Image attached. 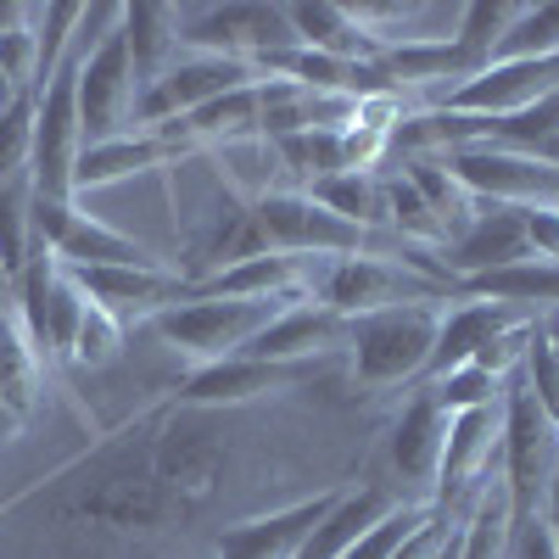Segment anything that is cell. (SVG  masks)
<instances>
[{
	"label": "cell",
	"mask_w": 559,
	"mask_h": 559,
	"mask_svg": "<svg viewBox=\"0 0 559 559\" xmlns=\"http://www.w3.org/2000/svg\"><path fill=\"white\" fill-rule=\"evenodd\" d=\"M28 174L23 179H0V274H23L28 263Z\"/></svg>",
	"instance_id": "cell-31"
},
{
	"label": "cell",
	"mask_w": 559,
	"mask_h": 559,
	"mask_svg": "<svg viewBox=\"0 0 559 559\" xmlns=\"http://www.w3.org/2000/svg\"><path fill=\"white\" fill-rule=\"evenodd\" d=\"M392 492L386 487H342V498H336V509L324 515L319 526H313V537L302 543V554L297 559H342L369 526H381L386 515H392Z\"/></svg>",
	"instance_id": "cell-24"
},
{
	"label": "cell",
	"mask_w": 559,
	"mask_h": 559,
	"mask_svg": "<svg viewBox=\"0 0 559 559\" xmlns=\"http://www.w3.org/2000/svg\"><path fill=\"white\" fill-rule=\"evenodd\" d=\"M559 459V431L554 419L537 408L526 376L503 381V437H498V481L509 492V509L515 521H532L537 503L548 492V471Z\"/></svg>",
	"instance_id": "cell-3"
},
{
	"label": "cell",
	"mask_w": 559,
	"mask_h": 559,
	"mask_svg": "<svg viewBox=\"0 0 559 559\" xmlns=\"http://www.w3.org/2000/svg\"><path fill=\"white\" fill-rule=\"evenodd\" d=\"M308 297L324 302L331 313H342V319H364V313H381V308H397V302H431L437 286L419 280L403 258L364 252V258H324V263H313Z\"/></svg>",
	"instance_id": "cell-6"
},
{
	"label": "cell",
	"mask_w": 559,
	"mask_h": 559,
	"mask_svg": "<svg viewBox=\"0 0 559 559\" xmlns=\"http://www.w3.org/2000/svg\"><path fill=\"white\" fill-rule=\"evenodd\" d=\"M521 319H532V313H515V308H498V302H464V308H453V313H442V331H437V353H431V364H426V376L419 381H442L448 369H459V364H471L492 336H503L509 324H521Z\"/></svg>",
	"instance_id": "cell-22"
},
{
	"label": "cell",
	"mask_w": 559,
	"mask_h": 559,
	"mask_svg": "<svg viewBox=\"0 0 559 559\" xmlns=\"http://www.w3.org/2000/svg\"><path fill=\"white\" fill-rule=\"evenodd\" d=\"M503 559H559V537L548 532L543 515H532V521H509Z\"/></svg>",
	"instance_id": "cell-36"
},
{
	"label": "cell",
	"mask_w": 559,
	"mask_h": 559,
	"mask_svg": "<svg viewBox=\"0 0 559 559\" xmlns=\"http://www.w3.org/2000/svg\"><path fill=\"white\" fill-rule=\"evenodd\" d=\"M134 68H129V39H123V17L96 39V51H84L79 62V134L84 146L123 134L129 112H134Z\"/></svg>",
	"instance_id": "cell-11"
},
{
	"label": "cell",
	"mask_w": 559,
	"mask_h": 559,
	"mask_svg": "<svg viewBox=\"0 0 559 559\" xmlns=\"http://www.w3.org/2000/svg\"><path fill=\"white\" fill-rule=\"evenodd\" d=\"M554 213H559V207H554Z\"/></svg>",
	"instance_id": "cell-40"
},
{
	"label": "cell",
	"mask_w": 559,
	"mask_h": 559,
	"mask_svg": "<svg viewBox=\"0 0 559 559\" xmlns=\"http://www.w3.org/2000/svg\"><path fill=\"white\" fill-rule=\"evenodd\" d=\"M308 197H313L324 213H336V218H347V224H358V229L386 224V191H381L376 174H331V179L308 185Z\"/></svg>",
	"instance_id": "cell-27"
},
{
	"label": "cell",
	"mask_w": 559,
	"mask_h": 559,
	"mask_svg": "<svg viewBox=\"0 0 559 559\" xmlns=\"http://www.w3.org/2000/svg\"><path fill=\"white\" fill-rule=\"evenodd\" d=\"M28 236L51 252L62 269H163V258L123 236V229L102 224L96 213H79L73 202H28Z\"/></svg>",
	"instance_id": "cell-7"
},
{
	"label": "cell",
	"mask_w": 559,
	"mask_h": 559,
	"mask_svg": "<svg viewBox=\"0 0 559 559\" xmlns=\"http://www.w3.org/2000/svg\"><path fill=\"white\" fill-rule=\"evenodd\" d=\"M292 302L297 297H197V302H174V308L152 313V331L179 353L218 364V358H236L263 324Z\"/></svg>",
	"instance_id": "cell-4"
},
{
	"label": "cell",
	"mask_w": 559,
	"mask_h": 559,
	"mask_svg": "<svg viewBox=\"0 0 559 559\" xmlns=\"http://www.w3.org/2000/svg\"><path fill=\"white\" fill-rule=\"evenodd\" d=\"M431 521H437V509H431V503H414V509H403V503H397L392 515H386L381 526H369V532L342 554V559H397V554H403V543H408L414 532H426Z\"/></svg>",
	"instance_id": "cell-33"
},
{
	"label": "cell",
	"mask_w": 559,
	"mask_h": 559,
	"mask_svg": "<svg viewBox=\"0 0 559 559\" xmlns=\"http://www.w3.org/2000/svg\"><path fill=\"white\" fill-rule=\"evenodd\" d=\"M274 163H286L292 174H302L308 185L331 179V174H347V152H342V129H302V134H286V140H269Z\"/></svg>",
	"instance_id": "cell-28"
},
{
	"label": "cell",
	"mask_w": 559,
	"mask_h": 559,
	"mask_svg": "<svg viewBox=\"0 0 559 559\" xmlns=\"http://www.w3.org/2000/svg\"><path fill=\"white\" fill-rule=\"evenodd\" d=\"M252 229L263 252H286V258H308V263H324V258H364V252H392L397 241L376 236V229H358L336 213H324L308 191H269L258 197L252 207Z\"/></svg>",
	"instance_id": "cell-1"
},
{
	"label": "cell",
	"mask_w": 559,
	"mask_h": 559,
	"mask_svg": "<svg viewBox=\"0 0 559 559\" xmlns=\"http://www.w3.org/2000/svg\"><path fill=\"white\" fill-rule=\"evenodd\" d=\"M79 62L62 57L51 84H39V118H34V157H28V191L39 202H73V163H79Z\"/></svg>",
	"instance_id": "cell-8"
},
{
	"label": "cell",
	"mask_w": 559,
	"mask_h": 559,
	"mask_svg": "<svg viewBox=\"0 0 559 559\" xmlns=\"http://www.w3.org/2000/svg\"><path fill=\"white\" fill-rule=\"evenodd\" d=\"M543 521H548V532L559 537V459H554V471H548V492H543Z\"/></svg>",
	"instance_id": "cell-37"
},
{
	"label": "cell",
	"mask_w": 559,
	"mask_h": 559,
	"mask_svg": "<svg viewBox=\"0 0 559 559\" xmlns=\"http://www.w3.org/2000/svg\"><path fill=\"white\" fill-rule=\"evenodd\" d=\"M123 39H129L134 90H146L179 57V12L174 7H123Z\"/></svg>",
	"instance_id": "cell-25"
},
{
	"label": "cell",
	"mask_w": 559,
	"mask_h": 559,
	"mask_svg": "<svg viewBox=\"0 0 559 559\" xmlns=\"http://www.w3.org/2000/svg\"><path fill=\"white\" fill-rule=\"evenodd\" d=\"M185 45L258 68L274 51H292L297 34L286 23V7H191L179 12V51Z\"/></svg>",
	"instance_id": "cell-10"
},
{
	"label": "cell",
	"mask_w": 559,
	"mask_h": 559,
	"mask_svg": "<svg viewBox=\"0 0 559 559\" xmlns=\"http://www.w3.org/2000/svg\"><path fill=\"white\" fill-rule=\"evenodd\" d=\"M437 331H442V313L431 302H397V308H381V313L347 319L353 376L376 392L419 381L431 353H437Z\"/></svg>",
	"instance_id": "cell-2"
},
{
	"label": "cell",
	"mask_w": 559,
	"mask_h": 559,
	"mask_svg": "<svg viewBox=\"0 0 559 559\" xmlns=\"http://www.w3.org/2000/svg\"><path fill=\"white\" fill-rule=\"evenodd\" d=\"M324 364V358H313ZM313 364H258V358H218V364H197L191 376L174 386L179 408H241L252 397H274L292 392L302 376H313Z\"/></svg>",
	"instance_id": "cell-12"
},
{
	"label": "cell",
	"mask_w": 559,
	"mask_h": 559,
	"mask_svg": "<svg viewBox=\"0 0 559 559\" xmlns=\"http://www.w3.org/2000/svg\"><path fill=\"white\" fill-rule=\"evenodd\" d=\"M12 96H17V90H12V79H7V68H0V107H7Z\"/></svg>",
	"instance_id": "cell-39"
},
{
	"label": "cell",
	"mask_w": 559,
	"mask_h": 559,
	"mask_svg": "<svg viewBox=\"0 0 559 559\" xmlns=\"http://www.w3.org/2000/svg\"><path fill=\"white\" fill-rule=\"evenodd\" d=\"M84 302H96L102 313L123 319H152L174 302H185V280L174 269H68Z\"/></svg>",
	"instance_id": "cell-17"
},
{
	"label": "cell",
	"mask_w": 559,
	"mask_h": 559,
	"mask_svg": "<svg viewBox=\"0 0 559 559\" xmlns=\"http://www.w3.org/2000/svg\"><path fill=\"white\" fill-rule=\"evenodd\" d=\"M442 437H448V414L437 408V397L419 386L408 397V408L397 414L392 426V471L403 481L437 487V464H442Z\"/></svg>",
	"instance_id": "cell-21"
},
{
	"label": "cell",
	"mask_w": 559,
	"mask_h": 559,
	"mask_svg": "<svg viewBox=\"0 0 559 559\" xmlns=\"http://www.w3.org/2000/svg\"><path fill=\"white\" fill-rule=\"evenodd\" d=\"M532 241H526V207H476V218L464 224V236L448 241V274L453 286L471 274L487 269H509V263H526Z\"/></svg>",
	"instance_id": "cell-18"
},
{
	"label": "cell",
	"mask_w": 559,
	"mask_h": 559,
	"mask_svg": "<svg viewBox=\"0 0 559 559\" xmlns=\"http://www.w3.org/2000/svg\"><path fill=\"white\" fill-rule=\"evenodd\" d=\"M543 336H548V342H554V353H559V308H554V319L543 324Z\"/></svg>",
	"instance_id": "cell-38"
},
{
	"label": "cell",
	"mask_w": 559,
	"mask_h": 559,
	"mask_svg": "<svg viewBox=\"0 0 559 559\" xmlns=\"http://www.w3.org/2000/svg\"><path fill=\"white\" fill-rule=\"evenodd\" d=\"M179 123V134L191 140V146H236V140H258V84H247V90H229V96H218V102H207V107H197V112H185V118H174Z\"/></svg>",
	"instance_id": "cell-26"
},
{
	"label": "cell",
	"mask_w": 559,
	"mask_h": 559,
	"mask_svg": "<svg viewBox=\"0 0 559 559\" xmlns=\"http://www.w3.org/2000/svg\"><path fill=\"white\" fill-rule=\"evenodd\" d=\"M442 168L453 174V185L471 202H487V207H559V168L532 157V152L471 140V146L442 152Z\"/></svg>",
	"instance_id": "cell-5"
},
{
	"label": "cell",
	"mask_w": 559,
	"mask_h": 559,
	"mask_svg": "<svg viewBox=\"0 0 559 559\" xmlns=\"http://www.w3.org/2000/svg\"><path fill=\"white\" fill-rule=\"evenodd\" d=\"M498 437H503V408L487 403V408H464V414H448V437H442V464H437V503L431 509H448L464 481H476L492 453H498Z\"/></svg>",
	"instance_id": "cell-19"
},
{
	"label": "cell",
	"mask_w": 559,
	"mask_h": 559,
	"mask_svg": "<svg viewBox=\"0 0 559 559\" xmlns=\"http://www.w3.org/2000/svg\"><path fill=\"white\" fill-rule=\"evenodd\" d=\"M381 191H386V224H397V241H408V247H419V241H426V247L448 241L442 224H437V213L426 207V197H419L403 174L381 179Z\"/></svg>",
	"instance_id": "cell-32"
},
{
	"label": "cell",
	"mask_w": 559,
	"mask_h": 559,
	"mask_svg": "<svg viewBox=\"0 0 559 559\" xmlns=\"http://www.w3.org/2000/svg\"><path fill=\"white\" fill-rule=\"evenodd\" d=\"M342 342H347V319L331 313L324 302H313V297H297L292 308H280L236 358H258V364H313V358H324V353L342 347Z\"/></svg>",
	"instance_id": "cell-15"
},
{
	"label": "cell",
	"mask_w": 559,
	"mask_h": 559,
	"mask_svg": "<svg viewBox=\"0 0 559 559\" xmlns=\"http://www.w3.org/2000/svg\"><path fill=\"white\" fill-rule=\"evenodd\" d=\"M342 487L331 492H313L292 509H274V515H258V521H241V526H224L218 532V559H297L302 543L313 537V526L336 509Z\"/></svg>",
	"instance_id": "cell-16"
},
{
	"label": "cell",
	"mask_w": 559,
	"mask_h": 559,
	"mask_svg": "<svg viewBox=\"0 0 559 559\" xmlns=\"http://www.w3.org/2000/svg\"><path fill=\"white\" fill-rule=\"evenodd\" d=\"M247 84H258V68H252V62H236V57H207V51H179V57L168 62V73L134 96L129 123L157 129V123L185 118V112H197V107H207V102L229 96V90H247Z\"/></svg>",
	"instance_id": "cell-9"
},
{
	"label": "cell",
	"mask_w": 559,
	"mask_h": 559,
	"mask_svg": "<svg viewBox=\"0 0 559 559\" xmlns=\"http://www.w3.org/2000/svg\"><path fill=\"white\" fill-rule=\"evenodd\" d=\"M34 118H39V90H17L0 107V179H23L34 157Z\"/></svg>",
	"instance_id": "cell-30"
},
{
	"label": "cell",
	"mask_w": 559,
	"mask_h": 559,
	"mask_svg": "<svg viewBox=\"0 0 559 559\" xmlns=\"http://www.w3.org/2000/svg\"><path fill=\"white\" fill-rule=\"evenodd\" d=\"M426 392L437 397L442 414H464V408H487V403H498V397H503V381L487 376L481 364H459V369H448L442 381H431Z\"/></svg>",
	"instance_id": "cell-34"
},
{
	"label": "cell",
	"mask_w": 559,
	"mask_h": 559,
	"mask_svg": "<svg viewBox=\"0 0 559 559\" xmlns=\"http://www.w3.org/2000/svg\"><path fill=\"white\" fill-rule=\"evenodd\" d=\"M123 347V324L112 313H102L96 302H84V319H79V331H73V347H68V364H84V369H102L112 364Z\"/></svg>",
	"instance_id": "cell-35"
},
{
	"label": "cell",
	"mask_w": 559,
	"mask_h": 559,
	"mask_svg": "<svg viewBox=\"0 0 559 559\" xmlns=\"http://www.w3.org/2000/svg\"><path fill=\"white\" fill-rule=\"evenodd\" d=\"M559 90V57H537V62H492L476 79L453 84L442 96V112L459 118H515L526 107H537L543 96Z\"/></svg>",
	"instance_id": "cell-13"
},
{
	"label": "cell",
	"mask_w": 559,
	"mask_h": 559,
	"mask_svg": "<svg viewBox=\"0 0 559 559\" xmlns=\"http://www.w3.org/2000/svg\"><path fill=\"white\" fill-rule=\"evenodd\" d=\"M453 292H459V297H471V302L515 308V313L559 308V263H548V258H526V263H509V269H487V274L459 280Z\"/></svg>",
	"instance_id": "cell-23"
},
{
	"label": "cell",
	"mask_w": 559,
	"mask_h": 559,
	"mask_svg": "<svg viewBox=\"0 0 559 559\" xmlns=\"http://www.w3.org/2000/svg\"><path fill=\"white\" fill-rule=\"evenodd\" d=\"M537 57H559V0H548V7H521L515 23L503 28L492 62H537Z\"/></svg>",
	"instance_id": "cell-29"
},
{
	"label": "cell",
	"mask_w": 559,
	"mask_h": 559,
	"mask_svg": "<svg viewBox=\"0 0 559 559\" xmlns=\"http://www.w3.org/2000/svg\"><path fill=\"white\" fill-rule=\"evenodd\" d=\"M286 23H292L297 45H308L319 57H336V62H353V68L381 57V45L353 17V7H331V0H313L308 7V0H297V7H286Z\"/></svg>",
	"instance_id": "cell-20"
},
{
	"label": "cell",
	"mask_w": 559,
	"mask_h": 559,
	"mask_svg": "<svg viewBox=\"0 0 559 559\" xmlns=\"http://www.w3.org/2000/svg\"><path fill=\"white\" fill-rule=\"evenodd\" d=\"M185 152H197L191 140L179 134V123H157V129H123L102 146H79V163H73V197L84 191H102L112 179H129V174H146V168H163V163H179Z\"/></svg>",
	"instance_id": "cell-14"
}]
</instances>
